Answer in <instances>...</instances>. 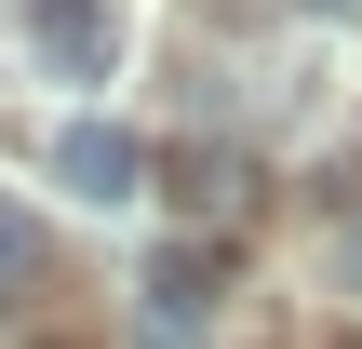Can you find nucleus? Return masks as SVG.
<instances>
[{
    "mask_svg": "<svg viewBox=\"0 0 362 349\" xmlns=\"http://www.w3.org/2000/svg\"><path fill=\"white\" fill-rule=\"evenodd\" d=\"M54 188H67V202H134V188H148V148H134L121 121H67V135H54Z\"/></svg>",
    "mask_w": 362,
    "mask_h": 349,
    "instance_id": "f257e3e1",
    "label": "nucleus"
},
{
    "mask_svg": "<svg viewBox=\"0 0 362 349\" xmlns=\"http://www.w3.org/2000/svg\"><path fill=\"white\" fill-rule=\"evenodd\" d=\"M27 54H40L54 81H107V67H121V13H107V0H40V13H27Z\"/></svg>",
    "mask_w": 362,
    "mask_h": 349,
    "instance_id": "f03ea898",
    "label": "nucleus"
},
{
    "mask_svg": "<svg viewBox=\"0 0 362 349\" xmlns=\"http://www.w3.org/2000/svg\"><path fill=\"white\" fill-rule=\"evenodd\" d=\"M202 309H215V256H202V242L148 256V323H202Z\"/></svg>",
    "mask_w": 362,
    "mask_h": 349,
    "instance_id": "7ed1b4c3",
    "label": "nucleus"
},
{
    "mask_svg": "<svg viewBox=\"0 0 362 349\" xmlns=\"http://www.w3.org/2000/svg\"><path fill=\"white\" fill-rule=\"evenodd\" d=\"M27 269H40V215L0 188V282H27Z\"/></svg>",
    "mask_w": 362,
    "mask_h": 349,
    "instance_id": "20e7f679",
    "label": "nucleus"
},
{
    "mask_svg": "<svg viewBox=\"0 0 362 349\" xmlns=\"http://www.w3.org/2000/svg\"><path fill=\"white\" fill-rule=\"evenodd\" d=\"M336 269H349V282H362V215H349V242H336Z\"/></svg>",
    "mask_w": 362,
    "mask_h": 349,
    "instance_id": "39448f33",
    "label": "nucleus"
}]
</instances>
